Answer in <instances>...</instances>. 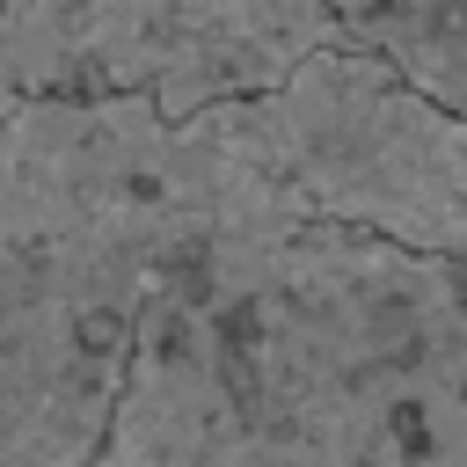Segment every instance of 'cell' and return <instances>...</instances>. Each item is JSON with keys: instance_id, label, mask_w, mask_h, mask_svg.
Returning <instances> with one entry per match:
<instances>
[{"instance_id": "obj_1", "label": "cell", "mask_w": 467, "mask_h": 467, "mask_svg": "<svg viewBox=\"0 0 467 467\" xmlns=\"http://www.w3.org/2000/svg\"><path fill=\"white\" fill-rule=\"evenodd\" d=\"M248 109L95 467H467V263L306 219Z\"/></svg>"}, {"instance_id": "obj_2", "label": "cell", "mask_w": 467, "mask_h": 467, "mask_svg": "<svg viewBox=\"0 0 467 467\" xmlns=\"http://www.w3.org/2000/svg\"><path fill=\"white\" fill-rule=\"evenodd\" d=\"M241 102L190 124L146 102L0 117V467H95L139 321L219 204Z\"/></svg>"}, {"instance_id": "obj_3", "label": "cell", "mask_w": 467, "mask_h": 467, "mask_svg": "<svg viewBox=\"0 0 467 467\" xmlns=\"http://www.w3.org/2000/svg\"><path fill=\"white\" fill-rule=\"evenodd\" d=\"M343 44L321 0H0V117L22 102H146L190 124L255 102Z\"/></svg>"}, {"instance_id": "obj_4", "label": "cell", "mask_w": 467, "mask_h": 467, "mask_svg": "<svg viewBox=\"0 0 467 467\" xmlns=\"http://www.w3.org/2000/svg\"><path fill=\"white\" fill-rule=\"evenodd\" d=\"M277 190L321 219L409 255L467 263V117L438 109L358 44H328L255 95Z\"/></svg>"}, {"instance_id": "obj_5", "label": "cell", "mask_w": 467, "mask_h": 467, "mask_svg": "<svg viewBox=\"0 0 467 467\" xmlns=\"http://www.w3.org/2000/svg\"><path fill=\"white\" fill-rule=\"evenodd\" d=\"M343 44L394 66L438 109L467 117V0H321Z\"/></svg>"}]
</instances>
